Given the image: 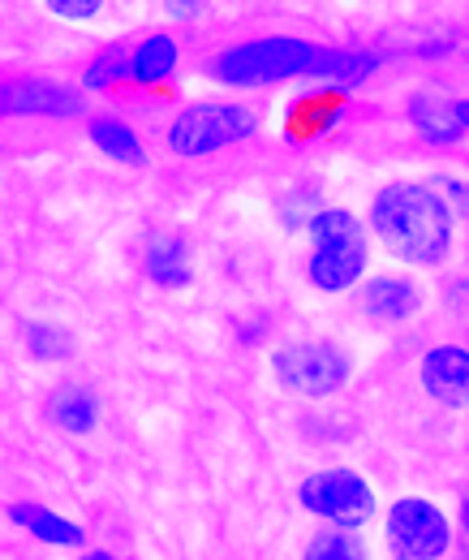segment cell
I'll use <instances>...</instances> for the list:
<instances>
[{
    "instance_id": "6da1fadb",
    "label": "cell",
    "mask_w": 469,
    "mask_h": 560,
    "mask_svg": "<svg viewBox=\"0 0 469 560\" xmlns=\"http://www.w3.org/2000/svg\"><path fill=\"white\" fill-rule=\"evenodd\" d=\"M371 229L388 255L413 268H439L453 255V203L422 182H388L371 199Z\"/></svg>"
},
{
    "instance_id": "7a4b0ae2",
    "label": "cell",
    "mask_w": 469,
    "mask_h": 560,
    "mask_svg": "<svg viewBox=\"0 0 469 560\" xmlns=\"http://www.w3.org/2000/svg\"><path fill=\"white\" fill-rule=\"evenodd\" d=\"M310 255H306V280L319 293H344L362 284L371 264V242L366 224L344 208H324L310 215Z\"/></svg>"
},
{
    "instance_id": "3957f363",
    "label": "cell",
    "mask_w": 469,
    "mask_h": 560,
    "mask_svg": "<svg viewBox=\"0 0 469 560\" xmlns=\"http://www.w3.org/2000/svg\"><path fill=\"white\" fill-rule=\"evenodd\" d=\"M319 44L297 39V35H259L246 44L224 48L211 61V78L224 86H275L289 78H315Z\"/></svg>"
},
{
    "instance_id": "277c9868",
    "label": "cell",
    "mask_w": 469,
    "mask_h": 560,
    "mask_svg": "<svg viewBox=\"0 0 469 560\" xmlns=\"http://www.w3.org/2000/svg\"><path fill=\"white\" fill-rule=\"evenodd\" d=\"M259 130L255 108L246 104H220V100H202V104H186L173 126H168V151L199 160L211 151H224L233 142H246Z\"/></svg>"
},
{
    "instance_id": "5b68a950",
    "label": "cell",
    "mask_w": 469,
    "mask_h": 560,
    "mask_svg": "<svg viewBox=\"0 0 469 560\" xmlns=\"http://www.w3.org/2000/svg\"><path fill=\"white\" fill-rule=\"evenodd\" d=\"M271 380L293 397H332L349 384V353L332 341H297L271 353Z\"/></svg>"
},
{
    "instance_id": "8992f818",
    "label": "cell",
    "mask_w": 469,
    "mask_h": 560,
    "mask_svg": "<svg viewBox=\"0 0 469 560\" xmlns=\"http://www.w3.org/2000/svg\"><path fill=\"white\" fill-rule=\"evenodd\" d=\"M297 500H302L306 513L332 522L340 530H357V526H366L375 517V488L349 466L306 475L302 488H297Z\"/></svg>"
},
{
    "instance_id": "52a82bcc",
    "label": "cell",
    "mask_w": 469,
    "mask_h": 560,
    "mask_svg": "<svg viewBox=\"0 0 469 560\" xmlns=\"http://www.w3.org/2000/svg\"><path fill=\"white\" fill-rule=\"evenodd\" d=\"M388 548L397 560H444L453 548L448 513L426 495H401L388 509Z\"/></svg>"
},
{
    "instance_id": "ba28073f",
    "label": "cell",
    "mask_w": 469,
    "mask_h": 560,
    "mask_svg": "<svg viewBox=\"0 0 469 560\" xmlns=\"http://www.w3.org/2000/svg\"><path fill=\"white\" fill-rule=\"evenodd\" d=\"M82 91L52 78H0V117H78Z\"/></svg>"
},
{
    "instance_id": "9c48e42d",
    "label": "cell",
    "mask_w": 469,
    "mask_h": 560,
    "mask_svg": "<svg viewBox=\"0 0 469 560\" xmlns=\"http://www.w3.org/2000/svg\"><path fill=\"white\" fill-rule=\"evenodd\" d=\"M418 380L426 388L431 401L448 406V410H466L469 406V350L466 346H435L422 353Z\"/></svg>"
},
{
    "instance_id": "30bf717a",
    "label": "cell",
    "mask_w": 469,
    "mask_h": 560,
    "mask_svg": "<svg viewBox=\"0 0 469 560\" xmlns=\"http://www.w3.org/2000/svg\"><path fill=\"white\" fill-rule=\"evenodd\" d=\"M404 117H409V126L418 130V139L435 142V147H453V142L466 135V130H461V121H457L453 100L431 95V91L409 95V100H404Z\"/></svg>"
},
{
    "instance_id": "8fae6325",
    "label": "cell",
    "mask_w": 469,
    "mask_h": 560,
    "mask_svg": "<svg viewBox=\"0 0 469 560\" xmlns=\"http://www.w3.org/2000/svg\"><path fill=\"white\" fill-rule=\"evenodd\" d=\"M9 522L22 526L31 539L52 544V548H82V544H86V530H82L78 522H69V517L52 513V509H44V504H31V500L9 504Z\"/></svg>"
},
{
    "instance_id": "7c38bea8",
    "label": "cell",
    "mask_w": 469,
    "mask_h": 560,
    "mask_svg": "<svg viewBox=\"0 0 469 560\" xmlns=\"http://www.w3.org/2000/svg\"><path fill=\"white\" fill-rule=\"evenodd\" d=\"M177 61H181V52H177L173 35H146V39L130 44V57H126V82H134V86H155V82L173 78Z\"/></svg>"
},
{
    "instance_id": "4fadbf2b",
    "label": "cell",
    "mask_w": 469,
    "mask_h": 560,
    "mask_svg": "<svg viewBox=\"0 0 469 560\" xmlns=\"http://www.w3.org/2000/svg\"><path fill=\"white\" fill-rule=\"evenodd\" d=\"M362 302H366V311H371L375 319L401 324V319H409V315L422 306V293H418L413 280H404V277H375L366 284Z\"/></svg>"
},
{
    "instance_id": "5bb4252c",
    "label": "cell",
    "mask_w": 469,
    "mask_h": 560,
    "mask_svg": "<svg viewBox=\"0 0 469 560\" xmlns=\"http://www.w3.org/2000/svg\"><path fill=\"white\" fill-rule=\"evenodd\" d=\"M146 277L164 289H186L195 280V264L186 250V237H155L146 250Z\"/></svg>"
},
{
    "instance_id": "9a60e30c",
    "label": "cell",
    "mask_w": 469,
    "mask_h": 560,
    "mask_svg": "<svg viewBox=\"0 0 469 560\" xmlns=\"http://www.w3.org/2000/svg\"><path fill=\"white\" fill-rule=\"evenodd\" d=\"M86 135H91V142H95V147H99L108 160H117V164H134V168H142V164H146L142 139H138L126 121H117V117H91Z\"/></svg>"
},
{
    "instance_id": "2e32d148",
    "label": "cell",
    "mask_w": 469,
    "mask_h": 560,
    "mask_svg": "<svg viewBox=\"0 0 469 560\" xmlns=\"http://www.w3.org/2000/svg\"><path fill=\"white\" fill-rule=\"evenodd\" d=\"M48 419L57 422L61 431H69V435H86V431H95V422H99V401H95L91 388L73 384V388H61V393L52 397Z\"/></svg>"
},
{
    "instance_id": "e0dca14e",
    "label": "cell",
    "mask_w": 469,
    "mask_h": 560,
    "mask_svg": "<svg viewBox=\"0 0 469 560\" xmlns=\"http://www.w3.org/2000/svg\"><path fill=\"white\" fill-rule=\"evenodd\" d=\"M302 560H366V544L357 539V530L328 526V530H319V535L306 544Z\"/></svg>"
},
{
    "instance_id": "ac0fdd59",
    "label": "cell",
    "mask_w": 469,
    "mask_h": 560,
    "mask_svg": "<svg viewBox=\"0 0 469 560\" xmlns=\"http://www.w3.org/2000/svg\"><path fill=\"white\" fill-rule=\"evenodd\" d=\"M379 57L371 52H353V48H324L319 44V61H315V78H366L375 73Z\"/></svg>"
},
{
    "instance_id": "d6986e66",
    "label": "cell",
    "mask_w": 469,
    "mask_h": 560,
    "mask_svg": "<svg viewBox=\"0 0 469 560\" xmlns=\"http://www.w3.org/2000/svg\"><path fill=\"white\" fill-rule=\"evenodd\" d=\"M126 57H130V44H108V48L82 70V86H86V91H108V86L126 82Z\"/></svg>"
},
{
    "instance_id": "ffe728a7",
    "label": "cell",
    "mask_w": 469,
    "mask_h": 560,
    "mask_svg": "<svg viewBox=\"0 0 469 560\" xmlns=\"http://www.w3.org/2000/svg\"><path fill=\"white\" fill-rule=\"evenodd\" d=\"M26 350H31V358H39V362H57V358H69L73 341H69V332H61L57 324H31L26 328Z\"/></svg>"
},
{
    "instance_id": "44dd1931",
    "label": "cell",
    "mask_w": 469,
    "mask_h": 560,
    "mask_svg": "<svg viewBox=\"0 0 469 560\" xmlns=\"http://www.w3.org/2000/svg\"><path fill=\"white\" fill-rule=\"evenodd\" d=\"M48 9L57 18H73V22H86L99 13V0H48Z\"/></svg>"
},
{
    "instance_id": "7402d4cb",
    "label": "cell",
    "mask_w": 469,
    "mask_h": 560,
    "mask_svg": "<svg viewBox=\"0 0 469 560\" xmlns=\"http://www.w3.org/2000/svg\"><path fill=\"white\" fill-rule=\"evenodd\" d=\"M168 13H173V18H199L202 4L199 0H173V4H168Z\"/></svg>"
},
{
    "instance_id": "603a6c76",
    "label": "cell",
    "mask_w": 469,
    "mask_h": 560,
    "mask_svg": "<svg viewBox=\"0 0 469 560\" xmlns=\"http://www.w3.org/2000/svg\"><path fill=\"white\" fill-rule=\"evenodd\" d=\"M453 108H457V121H461V130L469 135V100H457Z\"/></svg>"
},
{
    "instance_id": "cb8c5ba5",
    "label": "cell",
    "mask_w": 469,
    "mask_h": 560,
    "mask_svg": "<svg viewBox=\"0 0 469 560\" xmlns=\"http://www.w3.org/2000/svg\"><path fill=\"white\" fill-rule=\"evenodd\" d=\"M461 530L469 535V491L461 495Z\"/></svg>"
},
{
    "instance_id": "d4e9b609",
    "label": "cell",
    "mask_w": 469,
    "mask_h": 560,
    "mask_svg": "<svg viewBox=\"0 0 469 560\" xmlns=\"http://www.w3.org/2000/svg\"><path fill=\"white\" fill-rule=\"evenodd\" d=\"M78 560H117V557H113V552H82Z\"/></svg>"
}]
</instances>
